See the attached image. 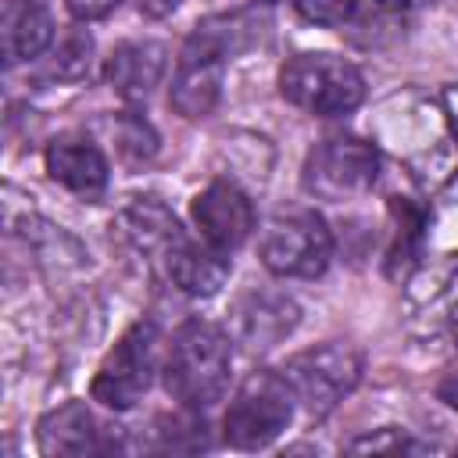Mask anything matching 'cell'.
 <instances>
[{
    "instance_id": "ba28073f",
    "label": "cell",
    "mask_w": 458,
    "mask_h": 458,
    "mask_svg": "<svg viewBox=\"0 0 458 458\" xmlns=\"http://www.w3.org/2000/svg\"><path fill=\"white\" fill-rule=\"evenodd\" d=\"M379 179V150L361 136H326L308 150L304 193L318 200H347L369 193Z\"/></svg>"
},
{
    "instance_id": "d6986e66",
    "label": "cell",
    "mask_w": 458,
    "mask_h": 458,
    "mask_svg": "<svg viewBox=\"0 0 458 458\" xmlns=\"http://www.w3.org/2000/svg\"><path fill=\"white\" fill-rule=\"evenodd\" d=\"M114 136H118V150H122L129 161H147V157L157 154V132H154L150 122L140 118L136 111L118 114V122H114Z\"/></svg>"
},
{
    "instance_id": "7c38bea8",
    "label": "cell",
    "mask_w": 458,
    "mask_h": 458,
    "mask_svg": "<svg viewBox=\"0 0 458 458\" xmlns=\"http://www.w3.org/2000/svg\"><path fill=\"white\" fill-rule=\"evenodd\" d=\"M39 451L61 454V458H82V454H104L111 451V440H104L100 422L82 401H64L61 408L47 411L39 419Z\"/></svg>"
},
{
    "instance_id": "8992f818",
    "label": "cell",
    "mask_w": 458,
    "mask_h": 458,
    "mask_svg": "<svg viewBox=\"0 0 458 458\" xmlns=\"http://www.w3.org/2000/svg\"><path fill=\"white\" fill-rule=\"evenodd\" d=\"M161 336L154 322H136L122 333V340L107 351L93 376V401L111 411H129L150 386L154 372L161 369Z\"/></svg>"
},
{
    "instance_id": "8fae6325",
    "label": "cell",
    "mask_w": 458,
    "mask_h": 458,
    "mask_svg": "<svg viewBox=\"0 0 458 458\" xmlns=\"http://www.w3.org/2000/svg\"><path fill=\"white\" fill-rule=\"evenodd\" d=\"M165 68H168L165 43H157V39H129V43H118L111 50V57L104 64V75H107L111 89L122 100L140 104L161 86Z\"/></svg>"
},
{
    "instance_id": "9c48e42d",
    "label": "cell",
    "mask_w": 458,
    "mask_h": 458,
    "mask_svg": "<svg viewBox=\"0 0 458 458\" xmlns=\"http://www.w3.org/2000/svg\"><path fill=\"white\" fill-rule=\"evenodd\" d=\"M193 222L200 229V240H208L211 247L233 254L236 247L247 243V236L254 233V204L247 200V193L233 182H211L193 197Z\"/></svg>"
},
{
    "instance_id": "7a4b0ae2",
    "label": "cell",
    "mask_w": 458,
    "mask_h": 458,
    "mask_svg": "<svg viewBox=\"0 0 458 458\" xmlns=\"http://www.w3.org/2000/svg\"><path fill=\"white\" fill-rule=\"evenodd\" d=\"M293 386L276 369H254L236 386L225 415H222V440L236 451L268 447L293 419Z\"/></svg>"
},
{
    "instance_id": "ffe728a7",
    "label": "cell",
    "mask_w": 458,
    "mask_h": 458,
    "mask_svg": "<svg viewBox=\"0 0 458 458\" xmlns=\"http://www.w3.org/2000/svg\"><path fill=\"white\" fill-rule=\"evenodd\" d=\"M293 7H297V14L304 21L333 29V25H347V18L354 14L358 0H293Z\"/></svg>"
},
{
    "instance_id": "44dd1931",
    "label": "cell",
    "mask_w": 458,
    "mask_h": 458,
    "mask_svg": "<svg viewBox=\"0 0 458 458\" xmlns=\"http://www.w3.org/2000/svg\"><path fill=\"white\" fill-rule=\"evenodd\" d=\"M118 4H122V0H64L68 14H72L75 21H100V18H107L111 11H118Z\"/></svg>"
},
{
    "instance_id": "ac0fdd59",
    "label": "cell",
    "mask_w": 458,
    "mask_h": 458,
    "mask_svg": "<svg viewBox=\"0 0 458 458\" xmlns=\"http://www.w3.org/2000/svg\"><path fill=\"white\" fill-rule=\"evenodd\" d=\"M89 54H93V39L86 29H68L64 39L54 47V61L50 72L57 79H82L89 72Z\"/></svg>"
},
{
    "instance_id": "277c9868",
    "label": "cell",
    "mask_w": 458,
    "mask_h": 458,
    "mask_svg": "<svg viewBox=\"0 0 458 458\" xmlns=\"http://www.w3.org/2000/svg\"><path fill=\"white\" fill-rule=\"evenodd\" d=\"M229 50V32L218 29V21H204L186 36L168 86V100L182 118H204L215 111Z\"/></svg>"
},
{
    "instance_id": "6da1fadb",
    "label": "cell",
    "mask_w": 458,
    "mask_h": 458,
    "mask_svg": "<svg viewBox=\"0 0 458 458\" xmlns=\"http://www.w3.org/2000/svg\"><path fill=\"white\" fill-rule=\"evenodd\" d=\"M229 369H233V336L208 318L182 322L172 333V344L161 361L168 397L193 411H204L215 401H222L229 386Z\"/></svg>"
},
{
    "instance_id": "5b68a950",
    "label": "cell",
    "mask_w": 458,
    "mask_h": 458,
    "mask_svg": "<svg viewBox=\"0 0 458 458\" xmlns=\"http://www.w3.org/2000/svg\"><path fill=\"white\" fill-rule=\"evenodd\" d=\"M361 369H365V361H361V354L351 344L326 340L318 347H308V351L293 354L283 365V376L293 386L297 404L308 415L322 419V415H329L358 386Z\"/></svg>"
},
{
    "instance_id": "52a82bcc",
    "label": "cell",
    "mask_w": 458,
    "mask_h": 458,
    "mask_svg": "<svg viewBox=\"0 0 458 458\" xmlns=\"http://www.w3.org/2000/svg\"><path fill=\"white\" fill-rule=\"evenodd\" d=\"M333 233L315 211H286L261 229V265L283 279H315L329 268Z\"/></svg>"
},
{
    "instance_id": "e0dca14e",
    "label": "cell",
    "mask_w": 458,
    "mask_h": 458,
    "mask_svg": "<svg viewBox=\"0 0 458 458\" xmlns=\"http://www.w3.org/2000/svg\"><path fill=\"white\" fill-rule=\"evenodd\" d=\"M408 25V0H358L354 14L347 18V29L361 47L390 43Z\"/></svg>"
},
{
    "instance_id": "9a60e30c",
    "label": "cell",
    "mask_w": 458,
    "mask_h": 458,
    "mask_svg": "<svg viewBox=\"0 0 458 458\" xmlns=\"http://www.w3.org/2000/svg\"><path fill=\"white\" fill-rule=\"evenodd\" d=\"M54 47V21L39 0H4V57L32 61Z\"/></svg>"
},
{
    "instance_id": "2e32d148",
    "label": "cell",
    "mask_w": 458,
    "mask_h": 458,
    "mask_svg": "<svg viewBox=\"0 0 458 458\" xmlns=\"http://www.w3.org/2000/svg\"><path fill=\"white\" fill-rule=\"evenodd\" d=\"M122 225H125V233H129V240H132L143 254H150L154 261H165L168 250L186 236L182 225H179V218H175L157 197H136V200L122 211Z\"/></svg>"
},
{
    "instance_id": "3957f363",
    "label": "cell",
    "mask_w": 458,
    "mask_h": 458,
    "mask_svg": "<svg viewBox=\"0 0 458 458\" xmlns=\"http://www.w3.org/2000/svg\"><path fill=\"white\" fill-rule=\"evenodd\" d=\"M279 93L315 118H340L365 100V79L336 54H297L279 72Z\"/></svg>"
},
{
    "instance_id": "603a6c76",
    "label": "cell",
    "mask_w": 458,
    "mask_h": 458,
    "mask_svg": "<svg viewBox=\"0 0 458 458\" xmlns=\"http://www.w3.org/2000/svg\"><path fill=\"white\" fill-rule=\"evenodd\" d=\"M437 397H440L447 408L458 411V372H447V376L437 383Z\"/></svg>"
},
{
    "instance_id": "7402d4cb",
    "label": "cell",
    "mask_w": 458,
    "mask_h": 458,
    "mask_svg": "<svg viewBox=\"0 0 458 458\" xmlns=\"http://www.w3.org/2000/svg\"><path fill=\"white\" fill-rule=\"evenodd\" d=\"M404 437H397V429H386V437H365V440H354L351 451H404Z\"/></svg>"
},
{
    "instance_id": "5bb4252c",
    "label": "cell",
    "mask_w": 458,
    "mask_h": 458,
    "mask_svg": "<svg viewBox=\"0 0 458 458\" xmlns=\"http://www.w3.org/2000/svg\"><path fill=\"white\" fill-rule=\"evenodd\" d=\"M301 308L286 293H247L236 304L233 315V336L247 351H265L279 344L293 326H297Z\"/></svg>"
},
{
    "instance_id": "cb8c5ba5",
    "label": "cell",
    "mask_w": 458,
    "mask_h": 458,
    "mask_svg": "<svg viewBox=\"0 0 458 458\" xmlns=\"http://www.w3.org/2000/svg\"><path fill=\"white\" fill-rule=\"evenodd\" d=\"M140 4V11L147 14V18H165V14H172L182 0H136Z\"/></svg>"
},
{
    "instance_id": "4fadbf2b",
    "label": "cell",
    "mask_w": 458,
    "mask_h": 458,
    "mask_svg": "<svg viewBox=\"0 0 458 458\" xmlns=\"http://www.w3.org/2000/svg\"><path fill=\"white\" fill-rule=\"evenodd\" d=\"M165 276L172 279L175 290L190 293V297H211L222 290V283L229 279V254L211 247L208 240H190L182 236L168 258L161 261Z\"/></svg>"
},
{
    "instance_id": "30bf717a",
    "label": "cell",
    "mask_w": 458,
    "mask_h": 458,
    "mask_svg": "<svg viewBox=\"0 0 458 458\" xmlns=\"http://www.w3.org/2000/svg\"><path fill=\"white\" fill-rule=\"evenodd\" d=\"M43 161H47V175L82 200H97L111 182L104 150L86 136H57L47 147Z\"/></svg>"
}]
</instances>
